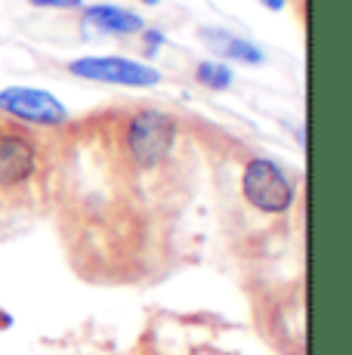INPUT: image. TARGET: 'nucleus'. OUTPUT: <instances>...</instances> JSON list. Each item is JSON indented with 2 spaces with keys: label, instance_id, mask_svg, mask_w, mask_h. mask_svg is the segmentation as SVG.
<instances>
[{
  "label": "nucleus",
  "instance_id": "1",
  "mask_svg": "<svg viewBox=\"0 0 352 355\" xmlns=\"http://www.w3.org/2000/svg\"><path fill=\"white\" fill-rule=\"evenodd\" d=\"M176 139V124L170 114L146 108L130 121L127 130V146H130V158L139 167H158L161 161L170 155Z\"/></svg>",
  "mask_w": 352,
  "mask_h": 355
},
{
  "label": "nucleus",
  "instance_id": "2",
  "mask_svg": "<svg viewBox=\"0 0 352 355\" xmlns=\"http://www.w3.org/2000/svg\"><path fill=\"white\" fill-rule=\"evenodd\" d=\"M245 198L263 214H284L294 201V186L284 176V170L269 158H254L241 176Z\"/></svg>",
  "mask_w": 352,
  "mask_h": 355
},
{
  "label": "nucleus",
  "instance_id": "3",
  "mask_svg": "<svg viewBox=\"0 0 352 355\" xmlns=\"http://www.w3.org/2000/svg\"><path fill=\"white\" fill-rule=\"evenodd\" d=\"M71 74L87 80H99V84H118V87H155L161 84V74L155 68L133 62V59L121 56H87L74 59L69 65Z\"/></svg>",
  "mask_w": 352,
  "mask_h": 355
},
{
  "label": "nucleus",
  "instance_id": "4",
  "mask_svg": "<svg viewBox=\"0 0 352 355\" xmlns=\"http://www.w3.org/2000/svg\"><path fill=\"white\" fill-rule=\"evenodd\" d=\"M0 108L12 118L25 121V124H40V127H56L69 118L65 105L56 96L44 90H31V87H6L0 90Z\"/></svg>",
  "mask_w": 352,
  "mask_h": 355
},
{
  "label": "nucleus",
  "instance_id": "5",
  "mask_svg": "<svg viewBox=\"0 0 352 355\" xmlns=\"http://www.w3.org/2000/svg\"><path fill=\"white\" fill-rule=\"evenodd\" d=\"M37 167V152L31 139L19 133H0V186H19Z\"/></svg>",
  "mask_w": 352,
  "mask_h": 355
},
{
  "label": "nucleus",
  "instance_id": "6",
  "mask_svg": "<svg viewBox=\"0 0 352 355\" xmlns=\"http://www.w3.org/2000/svg\"><path fill=\"white\" fill-rule=\"evenodd\" d=\"M84 19L99 31L108 34H139L142 31V19L137 12L124 10V6H112V3H96V6H87Z\"/></svg>",
  "mask_w": 352,
  "mask_h": 355
},
{
  "label": "nucleus",
  "instance_id": "7",
  "mask_svg": "<svg viewBox=\"0 0 352 355\" xmlns=\"http://www.w3.org/2000/svg\"><path fill=\"white\" fill-rule=\"evenodd\" d=\"M201 37H204L207 44H211L213 50L220 53V56H226V59H235V62H247V65H260V62H263V53L256 50L254 44H247V40L235 37V34L207 28V31H201Z\"/></svg>",
  "mask_w": 352,
  "mask_h": 355
},
{
  "label": "nucleus",
  "instance_id": "8",
  "mask_svg": "<svg viewBox=\"0 0 352 355\" xmlns=\"http://www.w3.org/2000/svg\"><path fill=\"white\" fill-rule=\"evenodd\" d=\"M195 78H198V84L211 87V90H226L232 84V71L222 62H201L195 68Z\"/></svg>",
  "mask_w": 352,
  "mask_h": 355
},
{
  "label": "nucleus",
  "instance_id": "9",
  "mask_svg": "<svg viewBox=\"0 0 352 355\" xmlns=\"http://www.w3.org/2000/svg\"><path fill=\"white\" fill-rule=\"evenodd\" d=\"M35 6H53V10H78L84 0H28Z\"/></svg>",
  "mask_w": 352,
  "mask_h": 355
},
{
  "label": "nucleus",
  "instance_id": "10",
  "mask_svg": "<svg viewBox=\"0 0 352 355\" xmlns=\"http://www.w3.org/2000/svg\"><path fill=\"white\" fill-rule=\"evenodd\" d=\"M146 44H148V53H155L161 44H164V34L161 31H146Z\"/></svg>",
  "mask_w": 352,
  "mask_h": 355
},
{
  "label": "nucleus",
  "instance_id": "11",
  "mask_svg": "<svg viewBox=\"0 0 352 355\" xmlns=\"http://www.w3.org/2000/svg\"><path fill=\"white\" fill-rule=\"evenodd\" d=\"M263 6H266V10H272V12H279V10H284V3H288V0H260Z\"/></svg>",
  "mask_w": 352,
  "mask_h": 355
},
{
  "label": "nucleus",
  "instance_id": "12",
  "mask_svg": "<svg viewBox=\"0 0 352 355\" xmlns=\"http://www.w3.org/2000/svg\"><path fill=\"white\" fill-rule=\"evenodd\" d=\"M139 3H146V6H155V3H161V0H139Z\"/></svg>",
  "mask_w": 352,
  "mask_h": 355
}]
</instances>
